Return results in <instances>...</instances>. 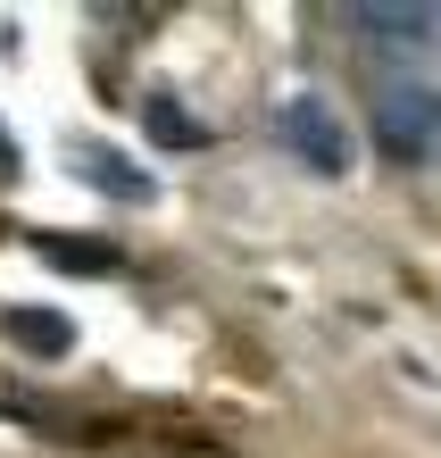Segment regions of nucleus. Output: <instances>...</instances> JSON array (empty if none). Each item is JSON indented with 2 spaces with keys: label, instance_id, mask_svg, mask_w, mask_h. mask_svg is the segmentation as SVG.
<instances>
[{
  "label": "nucleus",
  "instance_id": "nucleus-1",
  "mask_svg": "<svg viewBox=\"0 0 441 458\" xmlns=\"http://www.w3.org/2000/svg\"><path fill=\"white\" fill-rule=\"evenodd\" d=\"M275 133H284V150L309 158L317 175H350V158H358L350 125H342V109H334L325 92H292L284 109H275Z\"/></svg>",
  "mask_w": 441,
  "mask_h": 458
},
{
  "label": "nucleus",
  "instance_id": "nucleus-2",
  "mask_svg": "<svg viewBox=\"0 0 441 458\" xmlns=\"http://www.w3.org/2000/svg\"><path fill=\"white\" fill-rule=\"evenodd\" d=\"M375 133H383V150L425 158V150L441 142V92H383V117H375Z\"/></svg>",
  "mask_w": 441,
  "mask_h": 458
},
{
  "label": "nucleus",
  "instance_id": "nucleus-3",
  "mask_svg": "<svg viewBox=\"0 0 441 458\" xmlns=\"http://www.w3.org/2000/svg\"><path fill=\"white\" fill-rule=\"evenodd\" d=\"M358 34L375 50H425L441 42V9H400V0H383V9H358Z\"/></svg>",
  "mask_w": 441,
  "mask_h": 458
},
{
  "label": "nucleus",
  "instance_id": "nucleus-4",
  "mask_svg": "<svg viewBox=\"0 0 441 458\" xmlns=\"http://www.w3.org/2000/svg\"><path fill=\"white\" fill-rule=\"evenodd\" d=\"M75 175H84L92 192L125 200V208H150V200H158V183H150V175H133L125 158H117V150H100V142H84V150H75Z\"/></svg>",
  "mask_w": 441,
  "mask_h": 458
},
{
  "label": "nucleus",
  "instance_id": "nucleus-5",
  "mask_svg": "<svg viewBox=\"0 0 441 458\" xmlns=\"http://www.w3.org/2000/svg\"><path fill=\"white\" fill-rule=\"evenodd\" d=\"M142 125L158 133V142H175V150H200V142H208V125L191 117V109H175V92H150V100H142Z\"/></svg>",
  "mask_w": 441,
  "mask_h": 458
},
{
  "label": "nucleus",
  "instance_id": "nucleus-6",
  "mask_svg": "<svg viewBox=\"0 0 441 458\" xmlns=\"http://www.w3.org/2000/svg\"><path fill=\"white\" fill-rule=\"evenodd\" d=\"M9 334L25 342V350H67L75 334H67V317H50V309H17L9 317Z\"/></svg>",
  "mask_w": 441,
  "mask_h": 458
},
{
  "label": "nucleus",
  "instance_id": "nucleus-7",
  "mask_svg": "<svg viewBox=\"0 0 441 458\" xmlns=\"http://www.w3.org/2000/svg\"><path fill=\"white\" fill-rule=\"evenodd\" d=\"M42 259H59V267H117V250H75V242H42Z\"/></svg>",
  "mask_w": 441,
  "mask_h": 458
},
{
  "label": "nucleus",
  "instance_id": "nucleus-8",
  "mask_svg": "<svg viewBox=\"0 0 441 458\" xmlns=\"http://www.w3.org/2000/svg\"><path fill=\"white\" fill-rule=\"evenodd\" d=\"M17 167H25V158H17V142H9V133H0V183H9Z\"/></svg>",
  "mask_w": 441,
  "mask_h": 458
}]
</instances>
